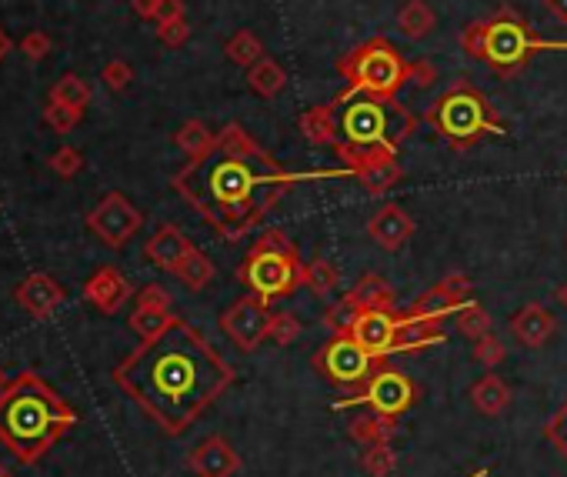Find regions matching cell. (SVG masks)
Returning <instances> with one entry per match:
<instances>
[{
    "mask_svg": "<svg viewBox=\"0 0 567 477\" xmlns=\"http://www.w3.org/2000/svg\"><path fill=\"white\" fill-rule=\"evenodd\" d=\"M51 47H54V41L44 31H27L21 37V54L27 57V61H34V64L44 61V57L51 54Z\"/></svg>",
    "mask_w": 567,
    "mask_h": 477,
    "instance_id": "f6af8a7d",
    "label": "cell"
},
{
    "mask_svg": "<svg viewBox=\"0 0 567 477\" xmlns=\"http://www.w3.org/2000/svg\"><path fill=\"white\" fill-rule=\"evenodd\" d=\"M51 101L67 104V107H87L91 104V84L77 74H64L61 81H54L51 87Z\"/></svg>",
    "mask_w": 567,
    "mask_h": 477,
    "instance_id": "836d02e7",
    "label": "cell"
},
{
    "mask_svg": "<svg viewBox=\"0 0 567 477\" xmlns=\"http://www.w3.org/2000/svg\"><path fill=\"white\" fill-rule=\"evenodd\" d=\"M187 467L197 477H234L237 467H241V457H237V451L224 437H207L191 451Z\"/></svg>",
    "mask_w": 567,
    "mask_h": 477,
    "instance_id": "9a60e30c",
    "label": "cell"
},
{
    "mask_svg": "<svg viewBox=\"0 0 567 477\" xmlns=\"http://www.w3.org/2000/svg\"><path fill=\"white\" fill-rule=\"evenodd\" d=\"M247 87H251L257 97H264V101H274V97L284 94L287 71L281 67V61H274V57L264 54L254 67H247Z\"/></svg>",
    "mask_w": 567,
    "mask_h": 477,
    "instance_id": "cb8c5ba5",
    "label": "cell"
},
{
    "mask_svg": "<svg viewBox=\"0 0 567 477\" xmlns=\"http://www.w3.org/2000/svg\"><path fill=\"white\" fill-rule=\"evenodd\" d=\"M301 134L307 137L311 144L324 147V144H334L337 141V131H334V111L331 104H317L311 111L301 114Z\"/></svg>",
    "mask_w": 567,
    "mask_h": 477,
    "instance_id": "83f0119b",
    "label": "cell"
},
{
    "mask_svg": "<svg viewBox=\"0 0 567 477\" xmlns=\"http://www.w3.org/2000/svg\"><path fill=\"white\" fill-rule=\"evenodd\" d=\"M471 354H474V361L484 367V371H494V367L507 357V347H504L501 337L484 334V337H477V341H474V351Z\"/></svg>",
    "mask_w": 567,
    "mask_h": 477,
    "instance_id": "f35d334b",
    "label": "cell"
},
{
    "mask_svg": "<svg viewBox=\"0 0 567 477\" xmlns=\"http://www.w3.org/2000/svg\"><path fill=\"white\" fill-rule=\"evenodd\" d=\"M271 317H274L271 304L261 301V297H254V294H247L221 314V327H224V334L241 347V351H257V347L267 341Z\"/></svg>",
    "mask_w": 567,
    "mask_h": 477,
    "instance_id": "7c38bea8",
    "label": "cell"
},
{
    "mask_svg": "<svg viewBox=\"0 0 567 477\" xmlns=\"http://www.w3.org/2000/svg\"><path fill=\"white\" fill-rule=\"evenodd\" d=\"M547 47H557V51H564L567 44H551V41H547Z\"/></svg>",
    "mask_w": 567,
    "mask_h": 477,
    "instance_id": "680465c9",
    "label": "cell"
},
{
    "mask_svg": "<svg viewBox=\"0 0 567 477\" xmlns=\"http://www.w3.org/2000/svg\"><path fill=\"white\" fill-rule=\"evenodd\" d=\"M487 474H491V467H484V471H474L471 477H487Z\"/></svg>",
    "mask_w": 567,
    "mask_h": 477,
    "instance_id": "9f6ffc18",
    "label": "cell"
},
{
    "mask_svg": "<svg viewBox=\"0 0 567 477\" xmlns=\"http://www.w3.org/2000/svg\"><path fill=\"white\" fill-rule=\"evenodd\" d=\"M554 331H557V321H554V314L547 311L544 304H524L521 311L511 317L514 341L524 344L527 351H537V347H544L554 337Z\"/></svg>",
    "mask_w": 567,
    "mask_h": 477,
    "instance_id": "e0dca14e",
    "label": "cell"
},
{
    "mask_svg": "<svg viewBox=\"0 0 567 477\" xmlns=\"http://www.w3.org/2000/svg\"><path fill=\"white\" fill-rule=\"evenodd\" d=\"M51 171L57 177H64V181H71V177L84 171V154L77 147H61V151L51 154Z\"/></svg>",
    "mask_w": 567,
    "mask_h": 477,
    "instance_id": "60d3db41",
    "label": "cell"
},
{
    "mask_svg": "<svg viewBox=\"0 0 567 477\" xmlns=\"http://www.w3.org/2000/svg\"><path fill=\"white\" fill-rule=\"evenodd\" d=\"M344 174H351L367 194H387L404 177V167L397 164V154H377L354 167H344Z\"/></svg>",
    "mask_w": 567,
    "mask_h": 477,
    "instance_id": "ffe728a7",
    "label": "cell"
},
{
    "mask_svg": "<svg viewBox=\"0 0 567 477\" xmlns=\"http://www.w3.org/2000/svg\"><path fill=\"white\" fill-rule=\"evenodd\" d=\"M337 157L344 167H354L377 154H397L407 137L417 131V117L397 101L371 91L347 87L331 101Z\"/></svg>",
    "mask_w": 567,
    "mask_h": 477,
    "instance_id": "3957f363",
    "label": "cell"
},
{
    "mask_svg": "<svg viewBox=\"0 0 567 477\" xmlns=\"http://www.w3.org/2000/svg\"><path fill=\"white\" fill-rule=\"evenodd\" d=\"M87 227H91V234H97L101 244L121 251V247L144 227V214L137 211L124 194L111 191L101 197V204H97L91 214H87Z\"/></svg>",
    "mask_w": 567,
    "mask_h": 477,
    "instance_id": "8fae6325",
    "label": "cell"
},
{
    "mask_svg": "<svg viewBox=\"0 0 567 477\" xmlns=\"http://www.w3.org/2000/svg\"><path fill=\"white\" fill-rule=\"evenodd\" d=\"M424 124L454 151H471L484 137H507L501 114L471 81H457L424 111Z\"/></svg>",
    "mask_w": 567,
    "mask_h": 477,
    "instance_id": "8992f818",
    "label": "cell"
},
{
    "mask_svg": "<svg viewBox=\"0 0 567 477\" xmlns=\"http://www.w3.org/2000/svg\"><path fill=\"white\" fill-rule=\"evenodd\" d=\"M17 304L34 317H51L57 307L64 304V287L54 281L51 274H31L27 281L14 291Z\"/></svg>",
    "mask_w": 567,
    "mask_h": 477,
    "instance_id": "ac0fdd59",
    "label": "cell"
},
{
    "mask_svg": "<svg viewBox=\"0 0 567 477\" xmlns=\"http://www.w3.org/2000/svg\"><path fill=\"white\" fill-rule=\"evenodd\" d=\"M0 477H7V474H0Z\"/></svg>",
    "mask_w": 567,
    "mask_h": 477,
    "instance_id": "91938a15",
    "label": "cell"
},
{
    "mask_svg": "<svg viewBox=\"0 0 567 477\" xmlns=\"http://www.w3.org/2000/svg\"><path fill=\"white\" fill-rule=\"evenodd\" d=\"M101 81L107 84V91L121 94V91H127V87H131V81H134V67L127 64V61H107L104 71H101Z\"/></svg>",
    "mask_w": 567,
    "mask_h": 477,
    "instance_id": "b9f144b4",
    "label": "cell"
},
{
    "mask_svg": "<svg viewBox=\"0 0 567 477\" xmlns=\"http://www.w3.org/2000/svg\"><path fill=\"white\" fill-rule=\"evenodd\" d=\"M304 177L311 174L284 171L271 154L234 157L214 147L201 161H187L174 174V187L224 241H241Z\"/></svg>",
    "mask_w": 567,
    "mask_h": 477,
    "instance_id": "7a4b0ae2",
    "label": "cell"
},
{
    "mask_svg": "<svg viewBox=\"0 0 567 477\" xmlns=\"http://www.w3.org/2000/svg\"><path fill=\"white\" fill-rule=\"evenodd\" d=\"M171 321H174L171 311H147V307H134V314H131V327H134L137 334H141V341H147V337H154V334H161Z\"/></svg>",
    "mask_w": 567,
    "mask_h": 477,
    "instance_id": "74e56055",
    "label": "cell"
},
{
    "mask_svg": "<svg viewBox=\"0 0 567 477\" xmlns=\"http://www.w3.org/2000/svg\"><path fill=\"white\" fill-rule=\"evenodd\" d=\"M224 54H227V61H231L234 67H244V71H247V67H254L267 51H264L261 37H257L254 31H247V27H241L237 34L227 37Z\"/></svg>",
    "mask_w": 567,
    "mask_h": 477,
    "instance_id": "f1b7e54d",
    "label": "cell"
},
{
    "mask_svg": "<svg viewBox=\"0 0 567 477\" xmlns=\"http://www.w3.org/2000/svg\"><path fill=\"white\" fill-rule=\"evenodd\" d=\"M457 317V331H461L464 337H471V341H477V337L491 334V314L484 311L477 301H467L454 311Z\"/></svg>",
    "mask_w": 567,
    "mask_h": 477,
    "instance_id": "e575fe53",
    "label": "cell"
},
{
    "mask_svg": "<svg viewBox=\"0 0 567 477\" xmlns=\"http://www.w3.org/2000/svg\"><path fill=\"white\" fill-rule=\"evenodd\" d=\"M4 387H7V374L0 371V391H4Z\"/></svg>",
    "mask_w": 567,
    "mask_h": 477,
    "instance_id": "6f0895ef",
    "label": "cell"
},
{
    "mask_svg": "<svg viewBox=\"0 0 567 477\" xmlns=\"http://www.w3.org/2000/svg\"><path fill=\"white\" fill-rule=\"evenodd\" d=\"M544 7H547V14H551L554 21L567 24V0H544Z\"/></svg>",
    "mask_w": 567,
    "mask_h": 477,
    "instance_id": "f5cc1de1",
    "label": "cell"
},
{
    "mask_svg": "<svg viewBox=\"0 0 567 477\" xmlns=\"http://www.w3.org/2000/svg\"><path fill=\"white\" fill-rule=\"evenodd\" d=\"M437 287H441V291L451 297L457 307L471 301V294H474V284H471V277H467V274H447L444 281H437Z\"/></svg>",
    "mask_w": 567,
    "mask_h": 477,
    "instance_id": "ee69618b",
    "label": "cell"
},
{
    "mask_svg": "<svg viewBox=\"0 0 567 477\" xmlns=\"http://www.w3.org/2000/svg\"><path fill=\"white\" fill-rule=\"evenodd\" d=\"M397 327H401V317H397L394 311H357L347 334H351L367 354L381 361V357L394 354Z\"/></svg>",
    "mask_w": 567,
    "mask_h": 477,
    "instance_id": "4fadbf2b",
    "label": "cell"
},
{
    "mask_svg": "<svg viewBox=\"0 0 567 477\" xmlns=\"http://www.w3.org/2000/svg\"><path fill=\"white\" fill-rule=\"evenodd\" d=\"M174 144L187 154V161H201V157H207L217 147V134L204 121H187L177 127Z\"/></svg>",
    "mask_w": 567,
    "mask_h": 477,
    "instance_id": "4316f807",
    "label": "cell"
},
{
    "mask_svg": "<svg viewBox=\"0 0 567 477\" xmlns=\"http://www.w3.org/2000/svg\"><path fill=\"white\" fill-rule=\"evenodd\" d=\"M131 281L117 271V267H101L91 281L84 284V297L91 301L97 311H104V314H117L124 307V301L131 297Z\"/></svg>",
    "mask_w": 567,
    "mask_h": 477,
    "instance_id": "2e32d148",
    "label": "cell"
},
{
    "mask_svg": "<svg viewBox=\"0 0 567 477\" xmlns=\"http://www.w3.org/2000/svg\"><path fill=\"white\" fill-rule=\"evenodd\" d=\"M397 27L407 41H424V37L434 34L437 27V11L427 0H407V4L397 11Z\"/></svg>",
    "mask_w": 567,
    "mask_h": 477,
    "instance_id": "d4e9b609",
    "label": "cell"
},
{
    "mask_svg": "<svg viewBox=\"0 0 567 477\" xmlns=\"http://www.w3.org/2000/svg\"><path fill=\"white\" fill-rule=\"evenodd\" d=\"M217 151L234 154V157H261V154H267L241 124H227L224 131L217 134Z\"/></svg>",
    "mask_w": 567,
    "mask_h": 477,
    "instance_id": "1f68e13d",
    "label": "cell"
},
{
    "mask_svg": "<svg viewBox=\"0 0 567 477\" xmlns=\"http://www.w3.org/2000/svg\"><path fill=\"white\" fill-rule=\"evenodd\" d=\"M337 74L357 91L397 97L404 84H411V61H404V54L387 37H371L337 61Z\"/></svg>",
    "mask_w": 567,
    "mask_h": 477,
    "instance_id": "ba28073f",
    "label": "cell"
},
{
    "mask_svg": "<svg viewBox=\"0 0 567 477\" xmlns=\"http://www.w3.org/2000/svg\"><path fill=\"white\" fill-rule=\"evenodd\" d=\"M181 17H187L184 0H157L154 24H171V21H181Z\"/></svg>",
    "mask_w": 567,
    "mask_h": 477,
    "instance_id": "681fc988",
    "label": "cell"
},
{
    "mask_svg": "<svg viewBox=\"0 0 567 477\" xmlns=\"http://www.w3.org/2000/svg\"><path fill=\"white\" fill-rule=\"evenodd\" d=\"M84 121V107H67V104H47L44 107V124L54 134H71L77 124Z\"/></svg>",
    "mask_w": 567,
    "mask_h": 477,
    "instance_id": "8d00e7d4",
    "label": "cell"
},
{
    "mask_svg": "<svg viewBox=\"0 0 567 477\" xmlns=\"http://www.w3.org/2000/svg\"><path fill=\"white\" fill-rule=\"evenodd\" d=\"M347 434H351V441H357L361 447L391 444L394 437H397V424H394V417L371 411V414H364V417H357V421H351Z\"/></svg>",
    "mask_w": 567,
    "mask_h": 477,
    "instance_id": "484cf974",
    "label": "cell"
},
{
    "mask_svg": "<svg viewBox=\"0 0 567 477\" xmlns=\"http://www.w3.org/2000/svg\"><path fill=\"white\" fill-rule=\"evenodd\" d=\"M357 311H394V287L381 274H364L347 294Z\"/></svg>",
    "mask_w": 567,
    "mask_h": 477,
    "instance_id": "7402d4cb",
    "label": "cell"
},
{
    "mask_svg": "<svg viewBox=\"0 0 567 477\" xmlns=\"http://www.w3.org/2000/svg\"><path fill=\"white\" fill-rule=\"evenodd\" d=\"M447 334L441 331V321H424V317H401V327H397V344L394 354H411V351H424V347H437L444 344Z\"/></svg>",
    "mask_w": 567,
    "mask_h": 477,
    "instance_id": "44dd1931",
    "label": "cell"
},
{
    "mask_svg": "<svg viewBox=\"0 0 567 477\" xmlns=\"http://www.w3.org/2000/svg\"><path fill=\"white\" fill-rule=\"evenodd\" d=\"M414 234H417L414 217L401 204H381L371 214V221H367V237L387 254H397L401 247H407Z\"/></svg>",
    "mask_w": 567,
    "mask_h": 477,
    "instance_id": "5bb4252c",
    "label": "cell"
},
{
    "mask_svg": "<svg viewBox=\"0 0 567 477\" xmlns=\"http://www.w3.org/2000/svg\"><path fill=\"white\" fill-rule=\"evenodd\" d=\"M461 47L467 57L481 61L491 67L494 74L514 77L521 74L527 61L544 51L547 41H541L531 24L524 21L514 7H501L497 14H491L487 21H474L461 31Z\"/></svg>",
    "mask_w": 567,
    "mask_h": 477,
    "instance_id": "5b68a950",
    "label": "cell"
},
{
    "mask_svg": "<svg viewBox=\"0 0 567 477\" xmlns=\"http://www.w3.org/2000/svg\"><path fill=\"white\" fill-rule=\"evenodd\" d=\"M234 381V371L207 337L181 317L161 334L141 341L114 371V384L134 397L167 434H181L214 397Z\"/></svg>",
    "mask_w": 567,
    "mask_h": 477,
    "instance_id": "6da1fadb",
    "label": "cell"
},
{
    "mask_svg": "<svg viewBox=\"0 0 567 477\" xmlns=\"http://www.w3.org/2000/svg\"><path fill=\"white\" fill-rule=\"evenodd\" d=\"M457 311V304L447 297L441 287H427V291L417 297V301L411 304V317H424V321H444V317H451Z\"/></svg>",
    "mask_w": 567,
    "mask_h": 477,
    "instance_id": "f546056e",
    "label": "cell"
},
{
    "mask_svg": "<svg viewBox=\"0 0 567 477\" xmlns=\"http://www.w3.org/2000/svg\"><path fill=\"white\" fill-rule=\"evenodd\" d=\"M554 301L561 304L564 311H567V281H564V284H561V287H557V291H554Z\"/></svg>",
    "mask_w": 567,
    "mask_h": 477,
    "instance_id": "11a10c76",
    "label": "cell"
},
{
    "mask_svg": "<svg viewBox=\"0 0 567 477\" xmlns=\"http://www.w3.org/2000/svg\"><path fill=\"white\" fill-rule=\"evenodd\" d=\"M437 81V67L431 61H411V84L414 87H431Z\"/></svg>",
    "mask_w": 567,
    "mask_h": 477,
    "instance_id": "f907efd6",
    "label": "cell"
},
{
    "mask_svg": "<svg viewBox=\"0 0 567 477\" xmlns=\"http://www.w3.org/2000/svg\"><path fill=\"white\" fill-rule=\"evenodd\" d=\"M131 11L141 17V21H154L157 14V0H131Z\"/></svg>",
    "mask_w": 567,
    "mask_h": 477,
    "instance_id": "816d5d0a",
    "label": "cell"
},
{
    "mask_svg": "<svg viewBox=\"0 0 567 477\" xmlns=\"http://www.w3.org/2000/svg\"><path fill=\"white\" fill-rule=\"evenodd\" d=\"M354 317H357V307L347 301V297H341V301H337L331 311L324 314V324L331 327L334 334H347V331H351V321H354Z\"/></svg>",
    "mask_w": 567,
    "mask_h": 477,
    "instance_id": "7bdbcfd3",
    "label": "cell"
},
{
    "mask_svg": "<svg viewBox=\"0 0 567 477\" xmlns=\"http://www.w3.org/2000/svg\"><path fill=\"white\" fill-rule=\"evenodd\" d=\"M194 251V244L187 241V234L181 231L177 224H164V227H157L154 237L147 241L144 247V254H147V261H151L154 267H161V271H177L181 267V261L187 254Z\"/></svg>",
    "mask_w": 567,
    "mask_h": 477,
    "instance_id": "d6986e66",
    "label": "cell"
},
{
    "mask_svg": "<svg viewBox=\"0 0 567 477\" xmlns=\"http://www.w3.org/2000/svg\"><path fill=\"white\" fill-rule=\"evenodd\" d=\"M157 41L164 47H184L191 41V24H187V17L171 21V24H157Z\"/></svg>",
    "mask_w": 567,
    "mask_h": 477,
    "instance_id": "bcb514c9",
    "label": "cell"
},
{
    "mask_svg": "<svg viewBox=\"0 0 567 477\" xmlns=\"http://www.w3.org/2000/svg\"><path fill=\"white\" fill-rule=\"evenodd\" d=\"M174 274L181 277L191 291H204V287L214 281V264H211V257H207L204 251H197V247H194V251L184 257L181 267H177Z\"/></svg>",
    "mask_w": 567,
    "mask_h": 477,
    "instance_id": "4dcf8cb0",
    "label": "cell"
},
{
    "mask_svg": "<svg viewBox=\"0 0 567 477\" xmlns=\"http://www.w3.org/2000/svg\"><path fill=\"white\" fill-rule=\"evenodd\" d=\"M14 51V41H11V34L0 27V61H7V54Z\"/></svg>",
    "mask_w": 567,
    "mask_h": 477,
    "instance_id": "db71d44e",
    "label": "cell"
},
{
    "mask_svg": "<svg viewBox=\"0 0 567 477\" xmlns=\"http://www.w3.org/2000/svg\"><path fill=\"white\" fill-rule=\"evenodd\" d=\"M417 401V387L407 374L394 371V367H381L367 377V384L357 391L351 401H341L337 407H347V404H367L371 411L377 414H387V417H397L404 411H411Z\"/></svg>",
    "mask_w": 567,
    "mask_h": 477,
    "instance_id": "30bf717a",
    "label": "cell"
},
{
    "mask_svg": "<svg viewBox=\"0 0 567 477\" xmlns=\"http://www.w3.org/2000/svg\"><path fill=\"white\" fill-rule=\"evenodd\" d=\"M361 471L367 477H391L397 471V454L391 451V444L361 447Z\"/></svg>",
    "mask_w": 567,
    "mask_h": 477,
    "instance_id": "d590c367",
    "label": "cell"
},
{
    "mask_svg": "<svg viewBox=\"0 0 567 477\" xmlns=\"http://www.w3.org/2000/svg\"><path fill=\"white\" fill-rule=\"evenodd\" d=\"M471 404L477 414L497 417L507 411V404H511V387H507L497 374H484L481 381H474V387H471Z\"/></svg>",
    "mask_w": 567,
    "mask_h": 477,
    "instance_id": "603a6c76",
    "label": "cell"
},
{
    "mask_svg": "<svg viewBox=\"0 0 567 477\" xmlns=\"http://www.w3.org/2000/svg\"><path fill=\"white\" fill-rule=\"evenodd\" d=\"M77 414L37 374H21L0 391V441L24 464L37 461Z\"/></svg>",
    "mask_w": 567,
    "mask_h": 477,
    "instance_id": "277c9868",
    "label": "cell"
},
{
    "mask_svg": "<svg viewBox=\"0 0 567 477\" xmlns=\"http://www.w3.org/2000/svg\"><path fill=\"white\" fill-rule=\"evenodd\" d=\"M301 321H297L294 314H287V311H277L274 317H271V331H267V337H271L274 344H281V347H287V344H294L297 337H301Z\"/></svg>",
    "mask_w": 567,
    "mask_h": 477,
    "instance_id": "ab89813d",
    "label": "cell"
},
{
    "mask_svg": "<svg viewBox=\"0 0 567 477\" xmlns=\"http://www.w3.org/2000/svg\"><path fill=\"white\" fill-rule=\"evenodd\" d=\"M304 261L297 247L287 241L284 231H264L247 251L244 264L237 267V281L261 301H277V297L294 294L304 287Z\"/></svg>",
    "mask_w": 567,
    "mask_h": 477,
    "instance_id": "52a82bcc",
    "label": "cell"
},
{
    "mask_svg": "<svg viewBox=\"0 0 567 477\" xmlns=\"http://www.w3.org/2000/svg\"><path fill=\"white\" fill-rule=\"evenodd\" d=\"M337 284H341V274H337V267L331 261H324V257H317L304 267V287L307 291H314L317 297H327L337 291Z\"/></svg>",
    "mask_w": 567,
    "mask_h": 477,
    "instance_id": "d6a6232c",
    "label": "cell"
},
{
    "mask_svg": "<svg viewBox=\"0 0 567 477\" xmlns=\"http://www.w3.org/2000/svg\"><path fill=\"white\" fill-rule=\"evenodd\" d=\"M137 307H147V311H171V294L164 291L161 284H147L137 294Z\"/></svg>",
    "mask_w": 567,
    "mask_h": 477,
    "instance_id": "7dc6e473",
    "label": "cell"
},
{
    "mask_svg": "<svg viewBox=\"0 0 567 477\" xmlns=\"http://www.w3.org/2000/svg\"><path fill=\"white\" fill-rule=\"evenodd\" d=\"M314 367L331 377L334 384L364 387L367 377L377 371V357H371L351 334H334L314 357Z\"/></svg>",
    "mask_w": 567,
    "mask_h": 477,
    "instance_id": "9c48e42d",
    "label": "cell"
},
{
    "mask_svg": "<svg viewBox=\"0 0 567 477\" xmlns=\"http://www.w3.org/2000/svg\"><path fill=\"white\" fill-rule=\"evenodd\" d=\"M547 441H551L557 451L567 457V401H564L561 411H557L551 421H547Z\"/></svg>",
    "mask_w": 567,
    "mask_h": 477,
    "instance_id": "c3c4849f",
    "label": "cell"
}]
</instances>
